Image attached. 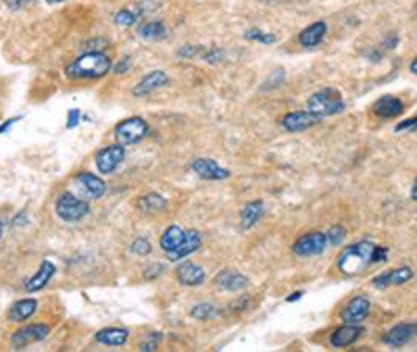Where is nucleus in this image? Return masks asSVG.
I'll use <instances>...</instances> for the list:
<instances>
[{"mask_svg":"<svg viewBox=\"0 0 417 352\" xmlns=\"http://www.w3.org/2000/svg\"><path fill=\"white\" fill-rule=\"evenodd\" d=\"M184 238H186V231L180 227V225H169L163 233H161V248L165 251V253H169V251H173V248H177L182 242H184Z\"/></svg>","mask_w":417,"mask_h":352,"instance_id":"obj_28","label":"nucleus"},{"mask_svg":"<svg viewBox=\"0 0 417 352\" xmlns=\"http://www.w3.org/2000/svg\"><path fill=\"white\" fill-rule=\"evenodd\" d=\"M126 159V148L124 144H113V146H107L96 153V169L102 173V175H109L113 173Z\"/></svg>","mask_w":417,"mask_h":352,"instance_id":"obj_8","label":"nucleus"},{"mask_svg":"<svg viewBox=\"0 0 417 352\" xmlns=\"http://www.w3.org/2000/svg\"><path fill=\"white\" fill-rule=\"evenodd\" d=\"M128 338H130V331H128L126 327H104V329L96 331V335H94V340H96L98 344L111 346V348L124 346V344L128 342Z\"/></svg>","mask_w":417,"mask_h":352,"instance_id":"obj_24","label":"nucleus"},{"mask_svg":"<svg viewBox=\"0 0 417 352\" xmlns=\"http://www.w3.org/2000/svg\"><path fill=\"white\" fill-rule=\"evenodd\" d=\"M36 311H38V300H34V298H23V300H17V302L9 309V319H11V321H17V323H23V321H28Z\"/></svg>","mask_w":417,"mask_h":352,"instance_id":"obj_27","label":"nucleus"},{"mask_svg":"<svg viewBox=\"0 0 417 352\" xmlns=\"http://www.w3.org/2000/svg\"><path fill=\"white\" fill-rule=\"evenodd\" d=\"M415 7H417V5H415Z\"/></svg>","mask_w":417,"mask_h":352,"instance_id":"obj_49","label":"nucleus"},{"mask_svg":"<svg viewBox=\"0 0 417 352\" xmlns=\"http://www.w3.org/2000/svg\"><path fill=\"white\" fill-rule=\"evenodd\" d=\"M318 124H322V117L311 113L309 108L307 110H292V113L284 115V119H282V128L286 132H292V134L304 132V130L318 126Z\"/></svg>","mask_w":417,"mask_h":352,"instance_id":"obj_9","label":"nucleus"},{"mask_svg":"<svg viewBox=\"0 0 417 352\" xmlns=\"http://www.w3.org/2000/svg\"><path fill=\"white\" fill-rule=\"evenodd\" d=\"M161 338H163L161 333H151V335H148V342H142V344H140V350H155V348L161 344Z\"/></svg>","mask_w":417,"mask_h":352,"instance_id":"obj_36","label":"nucleus"},{"mask_svg":"<svg viewBox=\"0 0 417 352\" xmlns=\"http://www.w3.org/2000/svg\"><path fill=\"white\" fill-rule=\"evenodd\" d=\"M263 211H265L263 200H251V202H246L242 206V211H240V227L242 229H251L263 217Z\"/></svg>","mask_w":417,"mask_h":352,"instance_id":"obj_26","label":"nucleus"},{"mask_svg":"<svg viewBox=\"0 0 417 352\" xmlns=\"http://www.w3.org/2000/svg\"><path fill=\"white\" fill-rule=\"evenodd\" d=\"M113 69V61L107 52L86 50L77 59H73L65 67V75L69 79H98L104 77Z\"/></svg>","mask_w":417,"mask_h":352,"instance_id":"obj_1","label":"nucleus"},{"mask_svg":"<svg viewBox=\"0 0 417 352\" xmlns=\"http://www.w3.org/2000/svg\"><path fill=\"white\" fill-rule=\"evenodd\" d=\"M417 130V115L411 117V119H405L396 126V132H415Z\"/></svg>","mask_w":417,"mask_h":352,"instance_id":"obj_37","label":"nucleus"},{"mask_svg":"<svg viewBox=\"0 0 417 352\" xmlns=\"http://www.w3.org/2000/svg\"><path fill=\"white\" fill-rule=\"evenodd\" d=\"M130 65H132V61H130V57H126V59H122L117 65H115V73L117 75H122V73H126L128 69H130Z\"/></svg>","mask_w":417,"mask_h":352,"instance_id":"obj_42","label":"nucleus"},{"mask_svg":"<svg viewBox=\"0 0 417 352\" xmlns=\"http://www.w3.org/2000/svg\"><path fill=\"white\" fill-rule=\"evenodd\" d=\"M409 71L413 73V75H417V57L411 61V65H409Z\"/></svg>","mask_w":417,"mask_h":352,"instance_id":"obj_46","label":"nucleus"},{"mask_svg":"<svg viewBox=\"0 0 417 352\" xmlns=\"http://www.w3.org/2000/svg\"><path fill=\"white\" fill-rule=\"evenodd\" d=\"M55 213L65 223H77L90 213V204L84 198H79L77 194L63 192V194H59V198L55 202Z\"/></svg>","mask_w":417,"mask_h":352,"instance_id":"obj_4","label":"nucleus"},{"mask_svg":"<svg viewBox=\"0 0 417 352\" xmlns=\"http://www.w3.org/2000/svg\"><path fill=\"white\" fill-rule=\"evenodd\" d=\"M386 257H388V248L376 244V248H374V253H371V265H374V263H382V261H386Z\"/></svg>","mask_w":417,"mask_h":352,"instance_id":"obj_38","label":"nucleus"},{"mask_svg":"<svg viewBox=\"0 0 417 352\" xmlns=\"http://www.w3.org/2000/svg\"><path fill=\"white\" fill-rule=\"evenodd\" d=\"M328 34V23L326 21H316L311 23L309 28H304L300 34H298V44L304 46V48H316L324 42Z\"/></svg>","mask_w":417,"mask_h":352,"instance_id":"obj_20","label":"nucleus"},{"mask_svg":"<svg viewBox=\"0 0 417 352\" xmlns=\"http://www.w3.org/2000/svg\"><path fill=\"white\" fill-rule=\"evenodd\" d=\"M326 236H328V242H330L332 246H340V244L345 242V238H347V229H345L342 225H332V227L326 231Z\"/></svg>","mask_w":417,"mask_h":352,"instance_id":"obj_31","label":"nucleus"},{"mask_svg":"<svg viewBox=\"0 0 417 352\" xmlns=\"http://www.w3.org/2000/svg\"><path fill=\"white\" fill-rule=\"evenodd\" d=\"M79 119H81V110L79 108H71L67 113V130H73L79 126Z\"/></svg>","mask_w":417,"mask_h":352,"instance_id":"obj_34","label":"nucleus"},{"mask_svg":"<svg viewBox=\"0 0 417 352\" xmlns=\"http://www.w3.org/2000/svg\"><path fill=\"white\" fill-rule=\"evenodd\" d=\"M167 84H169V75H167L165 71H151V73H146V75L134 86L132 94H134V96H146V94H151V92H155V90L167 86Z\"/></svg>","mask_w":417,"mask_h":352,"instance_id":"obj_19","label":"nucleus"},{"mask_svg":"<svg viewBox=\"0 0 417 352\" xmlns=\"http://www.w3.org/2000/svg\"><path fill=\"white\" fill-rule=\"evenodd\" d=\"M328 246H330V242L324 231H309V233H302V236L292 244V253L296 257L309 259V257L322 255Z\"/></svg>","mask_w":417,"mask_h":352,"instance_id":"obj_6","label":"nucleus"},{"mask_svg":"<svg viewBox=\"0 0 417 352\" xmlns=\"http://www.w3.org/2000/svg\"><path fill=\"white\" fill-rule=\"evenodd\" d=\"M307 108L311 113L320 115L322 119L324 117H330V115H338L347 108L340 92L336 88H322L318 92H313L309 96V102H307Z\"/></svg>","mask_w":417,"mask_h":352,"instance_id":"obj_3","label":"nucleus"},{"mask_svg":"<svg viewBox=\"0 0 417 352\" xmlns=\"http://www.w3.org/2000/svg\"><path fill=\"white\" fill-rule=\"evenodd\" d=\"M34 3V0H7V7L11 11H19V9H26Z\"/></svg>","mask_w":417,"mask_h":352,"instance_id":"obj_39","label":"nucleus"},{"mask_svg":"<svg viewBox=\"0 0 417 352\" xmlns=\"http://www.w3.org/2000/svg\"><path fill=\"white\" fill-rule=\"evenodd\" d=\"M109 46V42L104 38H92V42L86 44V50H94V52H104V48Z\"/></svg>","mask_w":417,"mask_h":352,"instance_id":"obj_35","label":"nucleus"},{"mask_svg":"<svg viewBox=\"0 0 417 352\" xmlns=\"http://www.w3.org/2000/svg\"><path fill=\"white\" fill-rule=\"evenodd\" d=\"M200 244H202V236H200V231H196V229H188L186 231V238H184V242L177 246V248H173V251H169L167 253V259L169 261H182V259H186V257H190L192 253H196L198 248H200Z\"/></svg>","mask_w":417,"mask_h":352,"instance_id":"obj_17","label":"nucleus"},{"mask_svg":"<svg viewBox=\"0 0 417 352\" xmlns=\"http://www.w3.org/2000/svg\"><path fill=\"white\" fill-rule=\"evenodd\" d=\"M136 206L144 215H159V213H163L167 208V200L157 192H148V194H144V196H140L136 200Z\"/></svg>","mask_w":417,"mask_h":352,"instance_id":"obj_25","label":"nucleus"},{"mask_svg":"<svg viewBox=\"0 0 417 352\" xmlns=\"http://www.w3.org/2000/svg\"><path fill=\"white\" fill-rule=\"evenodd\" d=\"M246 40L259 42V44H273V42H275V36H273V34H265V32H261V30H249V32H246Z\"/></svg>","mask_w":417,"mask_h":352,"instance_id":"obj_32","label":"nucleus"},{"mask_svg":"<svg viewBox=\"0 0 417 352\" xmlns=\"http://www.w3.org/2000/svg\"><path fill=\"white\" fill-rule=\"evenodd\" d=\"M161 273H163V265H153V267L144 269V280H153Z\"/></svg>","mask_w":417,"mask_h":352,"instance_id":"obj_40","label":"nucleus"},{"mask_svg":"<svg viewBox=\"0 0 417 352\" xmlns=\"http://www.w3.org/2000/svg\"><path fill=\"white\" fill-rule=\"evenodd\" d=\"M192 171L198 177L208 179V182H222V179L230 177V171L220 167L213 159H194L192 161Z\"/></svg>","mask_w":417,"mask_h":352,"instance_id":"obj_14","label":"nucleus"},{"mask_svg":"<svg viewBox=\"0 0 417 352\" xmlns=\"http://www.w3.org/2000/svg\"><path fill=\"white\" fill-rule=\"evenodd\" d=\"M411 198L417 202V177L413 179V186H411Z\"/></svg>","mask_w":417,"mask_h":352,"instance_id":"obj_45","label":"nucleus"},{"mask_svg":"<svg viewBox=\"0 0 417 352\" xmlns=\"http://www.w3.org/2000/svg\"><path fill=\"white\" fill-rule=\"evenodd\" d=\"M215 288L224 290V292H240V290H246L249 288V277L234 271V269H222L215 280H213Z\"/></svg>","mask_w":417,"mask_h":352,"instance_id":"obj_15","label":"nucleus"},{"mask_svg":"<svg viewBox=\"0 0 417 352\" xmlns=\"http://www.w3.org/2000/svg\"><path fill=\"white\" fill-rule=\"evenodd\" d=\"M146 136H148V124L142 119V117H128V119H124L115 126V138L124 146L138 144Z\"/></svg>","mask_w":417,"mask_h":352,"instance_id":"obj_5","label":"nucleus"},{"mask_svg":"<svg viewBox=\"0 0 417 352\" xmlns=\"http://www.w3.org/2000/svg\"><path fill=\"white\" fill-rule=\"evenodd\" d=\"M19 119H21V117L17 115V117H11V119L3 121V126H0V136H3L5 132H9V130H11V128H13V126H15V124L19 121Z\"/></svg>","mask_w":417,"mask_h":352,"instance_id":"obj_41","label":"nucleus"},{"mask_svg":"<svg viewBox=\"0 0 417 352\" xmlns=\"http://www.w3.org/2000/svg\"><path fill=\"white\" fill-rule=\"evenodd\" d=\"M417 338V323L415 321H403V323H396L394 327H390L384 335H382V342L386 346H392V348H400L405 344H409L411 340Z\"/></svg>","mask_w":417,"mask_h":352,"instance_id":"obj_11","label":"nucleus"},{"mask_svg":"<svg viewBox=\"0 0 417 352\" xmlns=\"http://www.w3.org/2000/svg\"><path fill=\"white\" fill-rule=\"evenodd\" d=\"M151 251H153V246L146 238H136L132 242V255H136V257H148Z\"/></svg>","mask_w":417,"mask_h":352,"instance_id":"obj_33","label":"nucleus"},{"mask_svg":"<svg viewBox=\"0 0 417 352\" xmlns=\"http://www.w3.org/2000/svg\"><path fill=\"white\" fill-rule=\"evenodd\" d=\"M363 335V325L361 323H345L336 327L330 335V344L334 348H349L353 346L359 338Z\"/></svg>","mask_w":417,"mask_h":352,"instance_id":"obj_13","label":"nucleus"},{"mask_svg":"<svg viewBox=\"0 0 417 352\" xmlns=\"http://www.w3.org/2000/svg\"><path fill=\"white\" fill-rule=\"evenodd\" d=\"M190 317H192V319H196V321H208V319L217 317V306H215V304H211V302H200V304L192 306Z\"/></svg>","mask_w":417,"mask_h":352,"instance_id":"obj_30","label":"nucleus"},{"mask_svg":"<svg viewBox=\"0 0 417 352\" xmlns=\"http://www.w3.org/2000/svg\"><path fill=\"white\" fill-rule=\"evenodd\" d=\"M57 273V267L50 263V261H42V265L38 267V271L26 282V292L34 294V292H40L48 286V282L52 280V275Z\"/></svg>","mask_w":417,"mask_h":352,"instance_id":"obj_21","label":"nucleus"},{"mask_svg":"<svg viewBox=\"0 0 417 352\" xmlns=\"http://www.w3.org/2000/svg\"><path fill=\"white\" fill-rule=\"evenodd\" d=\"M3 233H5V221H0V238H3Z\"/></svg>","mask_w":417,"mask_h":352,"instance_id":"obj_47","label":"nucleus"},{"mask_svg":"<svg viewBox=\"0 0 417 352\" xmlns=\"http://www.w3.org/2000/svg\"><path fill=\"white\" fill-rule=\"evenodd\" d=\"M48 331H50L48 323H30V325H26V327H19V329L11 335V344H13V348H19V350H21V348H28V346H32V344H38V342L46 340Z\"/></svg>","mask_w":417,"mask_h":352,"instance_id":"obj_7","label":"nucleus"},{"mask_svg":"<svg viewBox=\"0 0 417 352\" xmlns=\"http://www.w3.org/2000/svg\"><path fill=\"white\" fill-rule=\"evenodd\" d=\"M48 5H59V3H65V0H46Z\"/></svg>","mask_w":417,"mask_h":352,"instance_id":"obj_48","label":"nucleus"},{"mask_svg":"<svg viewBox=\"0 0 417 352\" xmlns=\"http://www.w3.org/2000/svg\"><path fill=\"white\" fill-rule=\"evenodd\" d=\"M369 311H371L369 298L367 296H355L347 302L340 317H342V323H363L367 319Z\"/></svg>","mask_w":417,"mask_h":352,"instance_id":"obj_12","label":"nucleus"},{"mask_svg":"<svg viewBox=\"0 0 417 352\" xmlns=\"http://www.w3.org/2000/svg\"><path fill=\"white\" fill-rule=\"evenodd\" d=\"M23 221H28V213L26 211H21V213H17L15 217H13V221H11V225H15V227H19V225H23Z\"/></svg>","mask_w":417,"mask_h":352,"instance_id":"obj_43","label":"nucleus"},{"mask_svg":"<svg viewBox=\"0 0 417 352\" xmlns=\"http://www.w3.org/2000/svg\"><path fill=\"white\" fill-rule=\"evenodd\" d=\"M175 277L182 286H200L204 282V269L192 261H186L182 263L177 269H175Z\"/></svg>","mask_w":417,"mask_h":352,"instance_id":"obj_22","label":"nucleus"},{"mask_svg":"<svg viewBox=\"0 0 417 352\" xmlns=\"http://www.w3.org/2000/svg\"><path fill=\"white\" fill-rule=\"evenodd\" d=\"M374 248H376L374 240H359V242L347 246L342 251V255L338 257V269L345 275H357L367 265H371V253H374Z\"/></svg>","mask_w":417,"mask_h":352,"instance_id":"obj_2","label":"nucleus"},{"mask_svg":"<svg viewBox=\"0 0 417 352\" xmlns=\"http://www.w3.org/2000/svg\"><path fill=\"white\" fill-rule=\"evenodd\" d=\"M144 7V3H140V5H128V7H124V9H119L117 13H115V23L119 26V28H132V26H136L142 17H146L148 13H153L151 9H142Z\"/></svg>","mask_w":417,"mask_h":352,"instance_id":"obj_23","label":"nucleus"},{"mask_svg":"<svg viewBox=\"0 0 417 352\" xmlns=\"http://www.w3.org/2000/svg\"><path fill=\"white\" fill-rule=\"evenodd\" d=\"M138 34L142 40H151V42H159L167 36V28L163 21H148V23H142L138 28Z\"/></svg>","mask_w":417,"mask_h":352,"instance_id":"obj_29","label":"nucleus"},{"mask_svg":"<svg viewBox=\"0 0 417 352\" xmlns=\"http://www.w3.org/2000/svg\"><path fill=\"white\" fill-rule=\"evenodd\" d=\"M411 277H413V271L409 267H398V269H390V271H384V273L376 275L371 280V286L378 288V290H386L390 286H403Z\"/></svg>","mask_w":417,"mask_h":352,"instance_id":"obj_16","label":"nucleus"},{"mask_svg":"<svg viewBox=\"0 0 417 352\" xmlns=\"http://www.w3.org/2000/svg\"><path fill=\"white\" fill-rule=\"evenodd\" d=\"M73 186L77 188V194H81L86 198H92V200L104 196V192H107V186H104V182L98 175L90 173V171L77 173L73 177Z\"/></svg>","mask_w":417,"mask_h":352,"instance_id":"obj_10","label":"nucleus"},{"mask_svg":"<svg viewBox=\"0 0 417 352\" xmlns=\"http://www.w3.org/2000/svg\"><path fill=\"white\" fill-rule=\"evenodd\" d=\"M302 298V292H294V294H288L286 296V302H296V300H300Z\"/></svg>","mask_w":417,"mask_h":352,"instance_id":"obj_44","label":"nucleus"},{"mask_svg":"<svg viewBox=\"0 0 417 352\" xmlns=\"http://www.w3.org/2000/svg\"><path fill=\"white\" fill-rule=\"evenodd\" d=\"M403 110H405V102L390 94H386L374 102V113L380 117V119H394V117H398Z\"/></svg>","mask_w":417,"mask_h":352,"instance_id":"obj_18","label":"nucleus"}]
</instances>
